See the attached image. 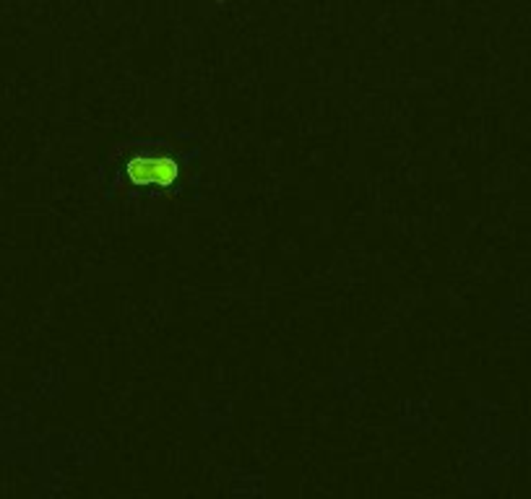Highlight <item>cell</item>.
Returning <instances> with one entry per match:
<instances>
[{
  "mask_svg": "<svg viewBox=\"0 0 531 499\" xmlns=\"http://www.w3.org/2000/svg\"><path fill=\"white\" fill-rule=\"evenodd\" d=\"M128 177L136 185H169L177 177V164L164 156H144L128 164Z\"/></svg>",
  "mask_w": 531,
  "mask_h": 499,
  "instance_id": "1",
  "label": "cell"
}]
</instances>
